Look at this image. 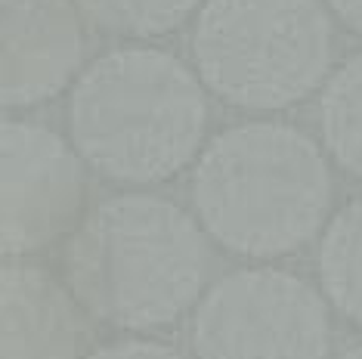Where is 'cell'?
Listing matches in <instances>:
<instances>
[{"instance_id": "obj_2", "label": "cell", "mask_w": 362, "mask_h": 359, "mask_svg": "<svg viewBox=\"0 0 362 359\" xmlns=\"http://www.w3.org/2000/svg\"><path fill=\"white\" fill-rule=\"evenodd\" d=\"M192 205L226 251L254 260L303 248L332 208V170L303 130L251 121L214 136L199 155Z\"/></svg>"}, {"instance_id": "obj_5", "label": "cell", "mask_w": 362, "mask_h": 359, "mask_svg": "<svg viewBox=\"0 0 362 359\" xmlns=\"http://www.w3.org/2000/svg\"><path fill=\"white\" fill-rule=\"evenodd\" d=\"M195 359H328L332 319L316 288L273 266L223 276L195 310Z\"/></svg>"}, {"instance_id": "obj_11", "label": "cell", "mask_w": 362, "mask_h": 359, "mask_svg": "<svg viewBox=\"0 0 362 359\" xmlns=\"http://www.w3.org/2000/svg\"><path fill=\"white\" fill-rule=\"evenodd\" d=\"M93 28L121 37H155L177 28L199 0H75Z\"/></svg>"}, {"instance_id": "obj_14", "label": "cell", "mask_w": 362, "mask_h": 359, "mask_svg": "<svg viewBox=\"0 0 362 359\" xmlns=\"http://www.w3.org/2000/svg\"><path fill=\"white\" fill-rule=\"evenodd\" d=\"M341 359H362V344H359V347H353V350H347V353H344Z\"/></svg>"}, {"instance_id": "obj_12", "label": "cell", "mask_w": 362, "mask_h": 359, "mask_svg": "<svg viewBox=\"0 0 362 359\" xmlns=\"http://www.w3.org/2000/svg\"><path fill=\"white\" fill-rule=\"evenodd\" d=\"M87 359H186L174 347L158 341H115L100 350H93Z\"/></svg>"}, {"instance_id": "obj_10", "label": "cell", "mask_w": 362, "mask_h": 359, "mask_svg": "<svg viewBox=\"0 0 362 359\" xmlns=\"http://www.w3.org/2000/svg\"><path fill=\"white\" fill-rule=\"evenodd\" d=\"M319 134L337 165L362 177V53L325 81L319 96Z\"/></svg>"}, {"instance_id": "obj_1", "label": "cell", "mask_w": 362, "mask_h": 359, "mask_svg": "<svg viewBox=\"0 0 362 359\" xmlns=\"http://www.w3.org/2000/svg\"><path fill=\"white\" fill-rule=\"evenodd\" d=\"M208 266V242L195 220L146 192L93 205L65 248V276L78 304L127 331L177 322L195 304Z\"/></svg>"}, {"instance_id": "obj_13", "label": "cell", "mask_w": 362, "mask_h": 359, "mask_svg": "<svg viewBox=\"0 0 362 359\" xmlns=\"http://www.w3.org/2000/svg\"><path fill=\"white\" fill-rule=\"evenodd\" d=\"M328 6L337 13L344 25L362 35V0H328Z\"/></svg>"}, {"instance_id": "obj_4", "label": "cell", "mask_w": 362, "mask_h": 359, "mask_svg": "<svg viewBox=\"0 0 362 359\" xmlns=\"http://www.w3.org/2000/svg\"><path fill=\"white\" fill-rule=\"evenodd\" d=\"M189 47L220 100L273 112L325 81L332 19L319 0H204Z\"/></svg>"}, {"instance_id": "obj_3", "label": "cell", "mask_w": 362, "mask_h": 359, "mask_svg": "<svg viewBox=\"0 0 362 359\" xmlns=\"http://www.w3.org/2000/svg\"><path fill=\"white\" fill-rule=\"evenodd\" d=\"M208 127L202 78L174 53L121 47L75 81L69 130L78 155L103 177L158 183L195 158Z\"/></svg>"}, {"instance_id": "obj_9", "label": "cell", "mask_w": 362, "mask_h": 359, "mask_svg": "<svg viewBox=\"0 0 362 359\" xmlns=\"http://www.w3.org/2000/svg\"><path fill=\"white\" fill-rule=\"evenodd\" d=\"M316 266L325 298L347 319L362 325V195L325 226Z\"/></svg>"}, {"instance_id": "obj_8", "label": "cell", "mask_w": 362, "mask_h": 359, "mask_svg": "<svg viewBox=\"0 0 362 359\" xmlns=\"http://www.w3.org/2000/svg\"><path fill=\"white\" fill-rule=\"evenodd\" d=\"M4 359H78L90 338L78 298L31 264H6L0 273Z\"/></svg>"}, {"instance_id": "obj_6", "label": "cell", "mask_w": 362, "mask_h": 359, "mask_svg": "<svg viewBox=\"0 0 362 359\" xmlns=\"http://www.w3.org/2000/svg\"><path fill=\"white\" fill-rule=\"evenodd\" d=\"M4 223L6 257H25L71 235L87 214V174L78 149L35 121H4Z\"/></svg>"}, {"instance_id": "obj_7", "label": "cell", "mask_w": 362, "mask_h": 359, "mask_svg": "<svg viewBox=\"0 0 362 359\" xmlns=\"http://www.w3.org/2000/svg\"><path fill=\"white\" fill-rule=\"evenodd\" d=\"M0 96L6 109L53 100L84 59L75 0H0Z\"/></svg>"}]
</instances>
